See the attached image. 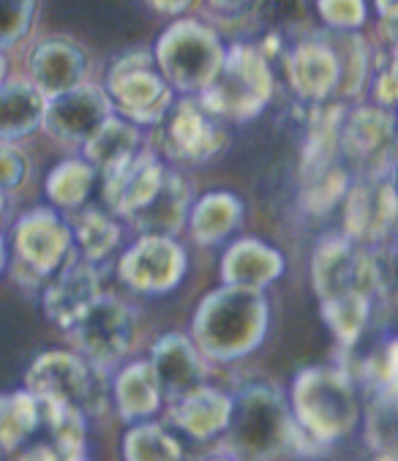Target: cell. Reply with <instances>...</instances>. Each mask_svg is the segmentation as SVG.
<instances>
[{
  "label": "cell",
  "mask_w": 398,
  "mask_h": 461,
  "mask_svg": "<svg viewBox=\"0 0 398 461\" xmlns=\"http://www.w3.org/2000/svg\"><path fill=\"white\" fill-rule=\"evenodd\" d=\"M148 4H150L153 9L164 12V14H180L183 9H188L191 0H148Z\"/></svg>",
  "instance_id": "44"
},
{
  "label": "cell",
  "mask_w": 398,
  "mask_h": 461,
  "mask_svg": "<svg viewBox=\"0 0 398 461\" xmlns=\"http://www.w3.org/2000/svg\"><path fill=\"white\" fill-rule=\"evenodd\" d=\"M126 461H185L183 445L158 423H137L123 437Z\"/></svg>",
  "instance_id": "33"
},
{
  "label": "cell",
  "mask_w": 398,
  "mask_h": 461,
  "mask_svg": "<svg viewBox=\"0 0 398 461\" xmlns=\"http://www.w3.org/2000/svg\"><path fill=\"white\" fill-rule=\"evenodd\" d=\"M286 79L303 102L322 104L330 99L341 82V66L328 39H306L294 44L286 55Z\"/></svg>",
  "instance_id": "16"
},
{
  "label": "cell",
  "mask_w": 398,
  "mask_h": 461,
  "mask_svg": "<svg viewBox=\"0 0 398 461\" xmlns=\"http://www.w3.org/2000/svg\"><path fill=\"white\" fill-rule=\"evenodd\" d=\"M273 94L267 55L251 44L224 52L216 79L199 94V107L216 121H249L265 110Z\"/></svg>",
  "instance_id": "4"
},
{
  "label": "cell",
  "mask_w": 398,
  "mask_h": 461,
  "mask_svg": "<svg viewBox=\"0 0 398 461\" xmlns=\"http://www.w3.org/2000/svg\"><path fill=\"white\" fill-rule=\"evenodd\" d=\"M36 14V0H0V50L17 44Z\"/></svg>",
  "instance_id": "37"
},
{
  "label": "cell",
  "mask_w": 398,
  "mask_h": 461,
  "mask_svg": "<svg viewBox=\"0 0 398 461\" xmlns=\"http://www.w3.org/2000/svg\"><path fill=\"white\" fill-rule=\"evenodd\" d=\"M14 461H63V456L52 445H33V447L23 450Z\"/></svg>",
  "instance_id": "43"
},
{
  "label": "cell",
  "mask_w": 398,
  "mask_h": 461,
  "mask_svg": "<svg viewBox=\"0 0 398 461\" xmlns=\"http://www.w3.org/2000/svg\"><path fill=\"white\" fill-rule=\"evenodd\" d=\"M140 126L123 121L121 115H110L98 131L82 145L85 148V161L95 169V172H110L115 167H121L123 161L134 158L140 153Z\"/></svg>",
  "instance_id": "26"
},
{
  "label": "cell",
  "mask_w": 398,
  "mask_h": 461,
  "mask_svg": "<svg viewBox=\"0 0 398 461\" xmlns=\"http://www.w3.org/2000/svg\"><path fill=\"white\" fill-rule=\"evenodd\" d=\"M39 423L36 396L28 391L0 393V453H17Z\"/></svg>",
  "instance_id": "29"
},
{
  "label": "cell",
  "mask_w": 398,
  "mask_h": 461,
  "mask_svg": "<svg viewBox=\"0 0 398 461\" xmlns=\"http://www.w3.org/2000/svg\"><path fill=\"white\" fill-rule=\"evenodd\" d=\"M71 251L68 224L50 208H36L25 213L14 227V254L17 270L31 273V285H39Z\"/></svg>",
  "instance_id": "12"
},
{
  "label": "cell",
  "mask_w": 398,
  "mask_h": 461,
  "mask_svg": "<svg viewBox=\"0 0 398 461\" xmlns=\"http://www.w3.org/2000/svg\"><path fill=\"white\" fill-rule=\"evenodd\" d=\"M113 113V104L98 85H77L68 94H60L47 102L41 126L60 142L85 145Z\"/></svg>",
  "instance_id": "13"
},
{
  "label": "cell",
  "mask_w": 398,
  "mask_h": 461,
  "mask_svg": "<svg viewBox=\"0 0 398 461\" xmlns=\"http://www.w3.org/2000/svg\"><path fill=\"white\" fill-rule=\"evenodd\" d=\"M344 197V238L352 243H379L393 230L395 194L390 175L371 183H355Z\"/></svg>",
  "instance_id": "15"
},
{
  "label": "cell",
  "mask_w": 398,
  "mask_h": 461,
  "mask_svg": "<svg viewBox=\"0 0 398 461\" xmlns=\"http://www.w3.org/2000/svg\"><path fill=\"white\" fill-rule=\"evenodd\" d=\"M150 366L156 372L161 396L169 402L183 399L185 393L205 385V363L203 355L180 333H167L156 341L150 352Z\"/></svg>",
  "instance_id": "18"
},
{
  "label": "cell",
  "mask_w": 398,
  "mask_h": 461,
  "mask_svg": "<svg viewBox=\"0 0 398 461\" xmlns=\"http://www.w3.org/2000/svg\"><path fill=\"white\" fill-rule=\"evenodd\" d=\"M71 330L82 352L79 357L102 372V368L118 366L129 352L134 320L126 303L110 295H98V301L79 317V322Z\"/></svg>",
  "instance_id": "9"
},
{
  "label": "cell",
  "mask_w": 398,
  "mask_h": 461,
  "mask_svg": "<svg viewBox=\"0 0 398 461\" xmlns=\"http://www.w3.org/2000/svg\"><path fill=\"white\" fill-rule=\"evenodd\" d=\"M4 74H6V60L0 55V85H4Z\"/></svg>",
  "instance_id": "49"
},
{
  "label": "cell",
  "mask_w": 398,
  "mask_h": 461,
  "mask_svg": "<svg viewBox=\"0 0 398 461\" xmlns=\"http://www.w3.org/2000/svg\"><path fill=\"white\" fill-rule=\"evenodd\" d=\"M153 60L169 87L183 94H203L224 63V47L211 28L180 20L161 33Z\"/></svg>",
  "instance_id": "5"
},
{
  "label": "cell",
  "mask_w": 398,
  "mask_h": 461,
  "mask_svg": "<svg viewBox=\"0 0 398 461\" xmlns=\"http://www.w3.org/2000/svg\"><path fill=\"white\" fill-rule=\"evenodd\" d=\"M289 412L309 442L325 447L347 437L360 420L355 380L336 366L303 368L292 383Z\"/></svg>",
  "instance_id": "3"
},
{
  "label": "cell",
  "mask_w": 398,
  "mask_h": 461,
  "mask_svg": "<svg viewBox=\"0 0 398 461\" xmlns=\"http://www.w3.org/2000/svg\"><path fill=\"white\" fill-rule=\"evenodd\" d=\"M85 254V262H98L115 251L121 243V227L113 216H107L98 208H87L77 216L74 221V235H71Z\"/></svg>",
  "instance_id": "31"
},
{
  "label": "cell",
  "mask_w": 398,
  "mask_h": 461,
  "mask_svg": "<svg viewBox=\"0 0 398 461\" xmlns=\"http://www.w3.org/2000/svg\"><path fill=\"white\" fill-rule=\"evenodd\" d=\"M314 447L294 426L289 402L278 388L249 385L232 399L224 450L235 461H281L294 453H312Z\"/></svg>",
  "instance_id": "1"
},
{
  "label": "cell",
  "mask_w": 398,
  "mask_h": 461,
  "mask_svg": "<svg viewBox=\"0 0 398 461\" xmlns=\"http://www.w3.org/2000/svg\"><path fill=\"white\" fill-rule=\"evenodd\" d=\"M36 402H39V420L52 434V447L63 458L85 456V437H87L85 412L63 402H50V399H36Z\"/></svg>",
  "instance_id": "28"
},
{
  "label": "cell",
  "mask_w": 398,
  "mask_h": 461,
  "mask_svg": "<svg viewBox=\"0 0 398 461\" xmlns=\"http://www.w3.org/2000/svg\"><path fill=\"white\" fill-rule=\"evenodd\" d=\"M270 306L259 290L219 287L194 312V347L219 363L251 355L267 333Z\"/></svg>",
  "instance_id": "2"
},
{
  "label": "cell",
  "mask_w": 398,
  "mask_h": 461,
  "mask_svg": "<svg viewBox=\"0 0 398 461\" xmlns=\"http://www.w3.org/2000/svg\"><path fill=\"white\" fill-rule=\"evenodd\" d=\"M232 418V396L199 385L183 399L172 402V423L194 439H211L227 431Z\"/></svg>",
  "instance_id": "22"
},
{
  "label": "cell",
  "mask_w": 398,
  "mask_h": 461,
  "mask_svg": "<svg viewBox=\"0 0 398 461\" xmlns=\"http://www.w3.org/2000/svg\"><path fill=\"white\" fill-rule=\"evenodd\" d=\"M98 295H102V287H98L95 267L90 262H68L58 279L47 285L41 309L47 320L71 330L79 317L98 301Z\"/></svg>",
  "instance_id": "19"
},
{
  "label": "cell",
  "mask_w": 398,
  "mask_h": 461,
  "mask_svg": "<svg viewBox=\"0 0 398 461\" xmlns=\"http://www.w3.org/2000/svg\"><path fill=\"white\" fill-rule=\"evenodd\" d=\"M28 175V161L25 156L12 148V145H0V192H12Z\"/></svg>",
  "instance_id": "40"
},
{
  "label": "cell",
  "mask_w": 398,
  "mask_h": 461,
  "mask_svg": "<svg viewBox=\"0 0 398 461\" xmlns=\"http://www.w3.org/2000/svg\"><path fill=\"white\" fill-rule=\"evenodd\" d=\"M376 12H379V17L384 20V25L393 31L395 14H398V0H376Z\"/></svg>",
  "instance_id": "45"
},
{
  "label": "cell",
  "mask_w": 398,
  "mask_h": 461,
  "mask_svg": "<svg viewBox=\"0 0 398 461\" xmlns=\"http://www.w3.org/2000/svg\"><path fill=\"white\" fill-rule=\"evenodd\" d=\"M47 99L28 79H14L0 85V142L31 137L44 121Z\"/></svg>",
  "instance_id": "23"
},
{
  "label": "cell",
  "mask_w": 398,
  "mask_h": 461,
  "mask_svg": "<svg viewBox=\"0 0 398 461\" xmlns=\"http://www.w3.org/2000/svg\"><path fill=\"white\" fill-rule=\"evenodd\" d=\"M322 320L330 333L344 347H355L371 320V298L366 295H341L322 301Z\"/></svg>",
  "instance_id": "32"
},
{
  "label": "cell",
  "mask_w": 398,
  "mask_h": 461,
  "mask_svg": "<svg viewBox=\"0 0 398 461\" xmlns=\"http://www.w3.org/2000/svg\"><path fill=\"white\" fill-rule=\"evenodd\" d=\"M188 213V186L185 180L177 172H167L161 189L156 192V197L131 216V224L142 232V235H161V238H172L180 232L183 221Z\"/></svg>",
  "instance_id": "24"
},
{
  "label": "cell",
  "mask_w": 398,
  "mask_h": 461,
  "mask_svg": "<svg viewBox=\"0 0 398 461\" xmlns=\"http://www.w3.org/2000/svg\"><path fill=\"white\" fill-rule=\"evenodd\" d=\"M25 391L36 399L71 404L85 415L102 412L104 407V388L98 380V368H93L79 355L63 349L44 352L31 363L25 375Z\"/></svg>",
  "instance_id": "8"
},
{
  "label": "cell",
  "mask_w": 398,
  "mask_h": 461,
  "mask_svg": "<svg viewBox=\"0 0 398 461\" xmlns=\"http://www.w3.org/2000/svg\"><path fill=\"white\" fill-rule=\"evenodd\" d=\"M363 377L374 396H395V341L376 349L363 366Z\"/></svg>",
  "instance_id": "38"
},
{
  "label": "cell",
  "mask_w": 398,
  "mask_h": 461,
  "mask_svg": "<svg viewBox=\"0 0 398 461\" xmlns=\"http://www.w3.org/2000/svg\"><path fill=\"white\" fill-rule=\"evenodd\" d=\"M6 208H9V203H6V192H0V224H4V219H6Z\"/></svg>",
  "instance_id": "47"
},
{
  "label": "cell",
  "mask_w": 398,
  "mask_h": 461,
  "mask_svg": "<svg viewBox=\"0 0 398 461\" xmlns=\"http://www.w3.org/2000/svg\"><path fill=\"white\" fill-rule=\"evenodd\" d=\"M161 388L150 360H134L115 377V407L123 420H145L161 407Z\"/></svg>",
  "instance_id": "25"
},
{
  "label": "cell",
  "mask_w": 398,
  "mask_h": 461,
  "mask_svg": "<svg viewBox=\"0 0 398 461\" xmlns=\"http://www.w3.org/2000/svg\"><path fill=\"white\" fill-rule=\"evenodd\" d=\"M4 267H6V240L0 238V273H4Z\"/></svg>",
  "instance_id": "48"
},
{
  "label": "cell",
  "mask_w": 398,
  "mask_h": 461,
  "mask_svg": "<svg viewBox=\"0 0 398 461\" xmlns=\"http://www.w3.org/2000/svg\"><path fill=\"white\" fill-rule=\"evenodd\" d=\"M281 273H284L281 251L259 238L235 240L222 259V279L227 287H246L262 293V287L273 285Z\"/></svg>",
  "instance_id": "21"
},
{
  "label": "cell",
  "mask_w": 398,
  "mask_h": 461,
  "mask_svg": "<svg viewBox=\"0 0 398 461\" xmlns=\"http://www.w3.org/2000/svg\"><path fill=\"white\" fill-rule=\"evenodd\" d=\"M328 44L333 47L336 58H339V66H341V82H339V90L344 96H355L360 94V87L366 82V74H368V50L363 44V39L357 33H344V31H336Z\"/></svg>",
  "instance_id": "35"
},
{
  "label": "cell",
  "mask_w": 398,
  "mask_h": 461,
  "mask_svg": "<svg viewBox=\"0 0 398 461\" xmlns=\"http://www.w3.org/2000/svg\"><path fill=\"white\" fill-rule=\"evenodd\" d=\"M349 189V172L347 167L339 161L317 175L303 177V192H301V203L306 208V213L312 216H325Z\"/></svg>",
  "instance_id": "34"
},
{
  "label": "cell",
  "mask_w": 398,
  "mask_h": 461,
  "mask_svg": "<svg viewBox=\"0 0 398 461\" xmlns=\"http://www.w3.org/2000/svg\"><path fill=\"white\" fill-rule=\"evenodd\" d=\"M312 282L320 301L341 295H382L390 273L379 251H366L344 235L317 243L312 257Z\"/></svg>",
  "instance_id": "6"
},
{
  "label": "cell",
  "mask_w": 398,
  "mask_h": 461,
  "mask_svg": "<svg viewBox=\"0 0 398 461\" xmlns=\"http://www.w3.org/2000/svg\"><path fill=\"white\" fill-rule=\"evenodd\" d=\"M161 123L164 150L177 161H208L222 153L230 140L224 126L191 99L172 104Z\"/></svg>",
  "instance_id": "14"
},
{
  "label": "cell",
  "mask_w": 398,
  "mask_h": 461,
  "mask_svg": "<svg viewBox=\"0 0 398 461\" xmlns=\"http://www.w3.org/2000/svg\"><path fill=\"white\" fill-rule=\"evenodd\" d=\"M395 66L387 63L384 68L376 71V82H374V99H376V107L379 110H390L395 104Z\"/></svg>",
  "instance_id": "41"
},
{
  "label": "cell",
  "mask_w": 398,
  "mask_h": 461,
  "mask_svg": "<svg viewBox=\"0 0 398 461\" xmlns=\"http://www.w3.org/2000/svg\"><path fill=\"white\" fill-rule=\"evenodd\" d=\"M164 164L150 153H137L121 167L104 172V203L115 216L131 219L142 211L164 183Z\"/></svg>",
  "instance_id": "17"
},
{
  "label": "cell",
  "mask_w": 398,
  "mask_h": 461,
  "mask_svg": "<svg viewBox=\"0 0 398 461\" xmlns=\"http://www.w3.org/2000/svg\"><path fill=\"white\" fill-rule=\"evenodd\" d=\"M368 439L379 453H393V442H395V396H374L371 399Z\"/></svg>",
  "instance_id": "36"
},
{
  "label": "cell",
  "mask_w": 398,
  "mask_h": 461,
  "mask_svg": "<svg viewBox=\"0 0 398 461\" xmlns=\"http://www.w3.org/2000/svg\"><path fill=\"white\" fill-rule=\"evenodd\" d=\"M93 180H95V169L85 158H68V161H60L47 175L44 192L55 208L77 211L87 200V194L93 189Z\"/></svg>",
  "instance_id": "30"
},
{
  "label": "cell",
  "mask_w": 398,
  "mask_h": 461,
  "mask_svg": "<svg viewBox=\"0 0 398 461\" xmlns=\"http://www.w3.org/2000/svg\"><path fill=\"white\" fill-rule=\"evenodd\" d=\"M185 249L175 238L142 235L118 262L121 282L142 295L175 290L185 276Z\"/></svg>",
  "instance_id": "11"
},
{
  "label": "cell",
  "mask_w": 398,
  "mask_h": 461,
  "mask_svg": "<svg viewBox=\"0 0 398 461\" xmlns=\"http://www.w3.org/2000/svg\"><path fill=\"white\" fill-rule=\"evenodd\" d=\"M113 113L134 126H158L172 107V87L156 68L153 52L137 50L118 58L104 82Z\"/></svg>",
  "instance_id": "7"
},
{
  "label": "cell",
  "mask_w": 398,
  "mask_h": 461,
  "mask_svg": "<svg viewBox=\"0 0 398 461\" xmlns=\"http://www.w3.org/2000/svg\"><path fill=\"white\" fill-rule=\"evenodd\" d=\"M205 461H235L227 450H219V453H213V456H208Z\"/></svg>",
  "instance_id": "46"
},
{
  "label": "cell",
  "mask_w": 398,
  "mask_h": 461,
  "mask_svg": "<svg viewBox=\"0 0 398 461\" xmlns=\"http://www.w3.org/2000/svg\"><path fill=\"white\" fill-rule=\"evenodd\" d=\"M395 148V126L390 110L357 107L344 113L339 126V156L363 169L371 180L390 175Z\"/></svg>",
  "instance_id": "10"
},
{
  "label": "cell",
  "mask_w": 398,
  "mask_h": 461,
  "mask_svg": "<svg viewBox=\"0 0 398 461\" xmlns=\"http://www.w3.org/2000/svg\"><path fill=\"white\" fill-rule=\"evenodd\" d=\"M208 4L222 17H249L265 4V0H208Z\"/></svg>",
  "instance_id": "42"
},
{
  "label": "cell",
  "mask_w": 398,
  "mask_h": 461,
  "mask_svg": "<svg viewBox=\"0 0 398 461\" xmlns=\"http://www.w3.org/2000/svg\"><path fill=\"white\" fill-rule=\"evenodd\" d=\"M317 12L328 28L355 33L366 23V0H317Z\"/></svg>",
  "instance_id": "39"
},
{
  "label": "cell",
  "mask_w": 398,
  "mask_h": 461,
  "mask_svg": "<svg viewBox=\"0 0 398 461\" xmlns=\"http://www.w3.org/2000/svg\"><path fill=\"white\" fill-rule=\"evenodd\" d=\"M243 219V203L240 197L230 194V192H213L205 194L188 216V227L196 243L203 246H213L219 240H224L232 230H238Z\"/></svg>",
  "instance_id": "27"
},
{
  "label": "cell",
  "mask_w": 398,
  "mask_h": 461,
  "mask_svg": "<svg viewBox=\"0 0 398 461\" xmlns=\"http://www.w3.org/2000/svg\"><path fill=\"white\" fill-rule=\"evenodd\" d=\"M87 60L82 50L66 39L41 41L31 55V85L50 102L82 85Z\"/></svg>",
  "instance_id": "20"
}]
</instances>
